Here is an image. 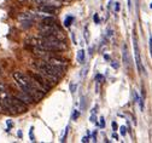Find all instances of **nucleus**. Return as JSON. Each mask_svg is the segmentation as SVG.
Returning a JSON list of instances; mask_svg holds the SVG:
<instances>
[{
	"mask_svg": "<svg viewBox=\"0 0 152 143\" xmlns=\"http://www.w3.org/2000/svg\"><path fill=\"white\" fill-rule=\"evenodd\" d=\"M104 58H105L106 61H110V56H109V55H104Z\"/></svg>",
	"mask_w": 152,
	"mask_h": 143,
	"instance_id": "7c9ffc66",
	"label": "nucleus"
},
{
	"mask_svg": "<svg viewBox=\"0 0 152 143\" xmlns=\"http://www.w3.org/2000/svg\"><path fill=\"white\" fill-rule=\"evenodd\" d=\"M73 21H74V17H73V16H68V17L65 18V21H64V26H65V27H70V24H71Z\"/></svg>",
	"mask_w": 152,
	"mask_h": 143,
	"instance_id": "ddd939ff",
	"label": "nucleus"
},
{
	"mask_svg": "<svg viewBox=\"0 0 152 143\" xmlns=\"http://www.w3.org/2000/svg\"><path fill=\"white\" fill-rule=\"evenodd\" d=\"M111 67L112 68H116V69H118V63H116V62H114V61H112V62H111Z\"/></svg>",
	"mask_w": 152,
	"mask_h": 143,
	"instance_id": "412c9836",
	"label": "nucleus"
},
{
	"mask_svg": "<svg viewBox=\"0 0 152 143\" xmlns=\"http://www.w3.org/2000/svg\"><path fill=\"white\" fill-rule=\"evenodd\" d=\"M77 61H79V63H84L85 62V51L84 50H80L77 52Z\"/></svg>",
	"mask_w": 152,
	"mask_h": 143,
	"instance_id": "f8f14e48",
	"label": "nucleus"
},
{
	"mask_svg": "<svg viewBox=\"0 0 152 143\" xmlns=\"http://www.w3.org/2000/svg\"><path fill=\"white\" fill-rule=\"evenodd\" d=\"M150 6H151V9H152V4H151V5H150Z\"/></svg>",
	"mask_w": 152,
	"mask_h": 143,
	"instance_id": "473e14b6",
	"label": "nucleus"
},
{
	"mask_svg": "<svg viewBox=\"0 0 152 143\" xmlns=\"http://www.w3.org/2000/svg\"><path fill=\"white\" fill-rule=\"evenodd\" d=\"M29 75H30L34 80H35V81H36V83H38L41 87L44 88L45 92H46V91H48L50 88H52V87L54 86L52 83H50V81H48V80H47V79L42 75V74L39 73V72H30V73H29Z\"/></svg>",
	"mask_w": 152,
	"mask_h": 143,
	"instance_id": "7ed1b4c3",
	"label": "nucleus"
},
{
	"mask_svg": "<svg viewBox=\"0 0 152 143\" xmlns=\"http://www.w3.org/2000/svg\"><path fill=\"white\" fill-rule=\"evenodd\" d=\"M112 138L114 140H118V136H117V133H115V132L112 133Z\"/></svg>",
	"mask_w": 152,
	"mask_h": 143,
	"instance_id": "a878e982",
	"label": "nucleus"
},
{
	"mask_svg": "<svg viewBox=\"0 0 152 143\" xmlns=\"http://www.w3.org/2000/svg\"><path fill=\"white\" fill-rule=\"evenodd\" d=\"M111 125H112V128H114V130H115V131L117 130V128H118V125H117V124H116V122H115V121H112V124H111Z\"/></svg>",
	"mask_w": 152,
	"mask_h": 143,
	"instance_id": "4be33fe9",
	"label": "nucleus"
},
{
	"mask_svg": "<svg viewBox=\"0 0 152 143\" xmlns=\"http://www.w3.org/2000/svg\"><path fill=\"white\" fill-rule=\"evenodd\" d=\"M18 19L21 22L22 21H34V19H35V15L31 12H22L21 15H18Z\"/></svg>",
	"mask_w": 152,
	"mask_h": 143,
	"instance_id": "6e6552de",
	"label": "nucleus"
},
{
	"mask_svg": "<svg viewBox=\"0 0 152 143\" xmlns=\"http://www.w3.org/2000/svg\"><path fill=\"white\" fill-rule=\"evenodd\" d=\"M133 45H134V52H135V62H136V67H138V70L139 73L145 72L142 63H141V58H140V51H139V46H138V41H136V38L135 35H133Z\"/></svg>",
	"mask_w": 152,
	"mask_h": 143,
	"instance_id": "39448f33",
	"label": "nucleus"
},
{
	"mask_svg": "<svg viewBox=\"0 0 152 143\" xmlns=\"http://www.w3.org/2000/svg\"><path fill=\"white\" fill-rule=\"evenodd\" d=\"M122 57H123V62L126 63L127 66L130 64V58H129V52H128V49H127V46L124 45L123 46V51H122Z\"/></svg>",
	"mask_w": 152,
	"mask_h": 143,
	"instance_id": "9d476101",
	"label": "nucleus"
},
{
	"mask_svg": "<svg viewBox=\"0 0 152 143\" xmlns=\"http://www.w3.org/2000/svg\"><path fill=\"white\" fill-rule=\"evenodd\" d=\"M104 125H105V120H104V118H100V124H99V126H100V127H104Z\"/></svg>",
	"mask_w": 152,
	"mask_h": 143,
	"instance_id": "aec40b11",
	"label": "nucleus"
},
{
	"mask_svg": "<svg viewBox=\"0 0 152 143\" xmlns=\"http://www.w3.org/2000/svg\"><path fill=\"white\" fill-rule=\"evenodd\" d=\"M112 35H114V32H112L111 29H109V32H107V37H109V38H111Z\"/></svg>",
	"mask_w": 152,
	"mask_h": 143,
	"instance_id": "b1692460",
	"label": "nucleus"
},
{
	"mask_svg": "<svg viewBox=\"0 0 152 143\" xmlns=\"http://www.w3.org/2000/svg\"><path fill=\"white\" fill-rule=\"evenodd\" d=\"M33 66L36 68L38 72H44V73H48V74H52L54 77H58V78H62L64 74V69H62V68L54 66V64H51L50 62H47V61H36V62H34Z\"/></svg>",
	"mask_w": 152,
	"mask_h": 143,
	"instance_id": "f257e3e1",
	"label": "nucleus"
},
{
	"mask_svg": "<svg viewBox=\"0 0 152 143\" xmlns=\"http://www.w3.org/2000/svg\"><path fill=\"white\" fill-rule=\"evenodd\" d=\"M81 141H82V142H88V141H89V138H88V137H84Z\"/></svg>",
	"mask_w": 152,
	"mask_h": 143,
	"instance_id": "cd10ccee",
	"label": "nucleus"
},
{
	"mask_svg": "<svg viewBox=\"0 0 152 143\" xmlns=\"http://www.w3.org/2000/svg\"><path fill=\"white\" fill-rule=\"evenodd\" d=\"M120 132H121L122 136H126V133H127V127H126V126H121V127H120Z\"/></svg>",
	"mask_w": 152,
	"mask_h": 143,
	"instance_id": "dca6fc26",
	"label": "nucleus"
},
{
	"mask_svg": "<svg viewBox=\"0 0 152 143\" xmlns=\"http://www.w3.org/2000/svg\"><path fill=\"white\" fill-rule=\"evenodd\" d=\"M76 87H77V86H76V85H75L74 83H71V84H70V91H71L73 93L75 92V90H76Z\"/></svg>",
	"mask_w": 152,
	"mask_h": 143,
	"instance_id": "6ab92c4d",
	"label": "nucleus"
},
{
	"mask_svg": "<svg viewBox=\"0 0 152 143\" xmlns=\"http://www.w3.org/2000/svg\"><path fill=\"white\" fill-rule=\"evenodd\" d=\"M60 1H70V0H60Z\"/></svg>",
	"mask_w": 152,
	"mask_h": 143,
	"instance_id": "2f4dec72",
	"label": "nucleus"
},
{
	"mask_svg": "<svg viewBox=\"0 0 152 143\" xmlns=\"http://www.w3.org/2000/svg\"><path fill=\"white\" fill-rule=\"evenodd\" d=\"M103 79V77L100 75V74H98V75H97V80H101Z\"/></svg>",
	"mask_w": 152,
	"mask_h": 143,
	"instance_id": "c756f323",
	"label": "nucleus"
},
{
	"mask_svg": "<svg viewBox=\"0 0 152 143\" xmlns=\"http://www.w3.org/2000/svg\"><path fill=\"white\" fill-rule=\"evenodd\" d=\"M150 52H151V56H152V39H150Z\"/></svg>",
	"mask_w": 152,
	"mask_h": 143,
	"instance_id": "393cba45",
	"label": "nucleus"
},
{
	"mask_svg": "<svg viewBox=\"0 0 152 143\" xmlns=\"http://www.w3.org/2000/svg\"><path fill=\"white\" fill-rule=\"evenodd\" d=\"M93 21H94L95 24H99V23H100V18H99V15H98V13H95V15L93 16Z\"/></svg>",
	"mask_w": 152,
	"mask_h": 143,
	"instance_id": "2eb2a0df",
	"label": "nucleus"
},
{
	"mask_svg": "<svg viewBox=\"0 0 152 143\" xmlns=\"http://www.w3.org/2000/svg\"><path fill=\"white\" fill-rule=\"evenodd\" d=\"M44 61H47V62H50L51 64H54V66L62 68V69L66 70L68 62H66L65 59H63V58H59V57H56V56H50L47 59H44Z\"/></svg>",
	"mask_w": 152,
	"mask_h": 143,
	"instance_id": "423d86ee",
	"label": "nucleus"
},
{
	"mask_svg": "<svg viewBox=\"0 0 152 143\" xmlns=\"http://www.w3.org/2000/svg\"><path fill=\"white\" fill-rule=\"evenodd\" d=\"M42 23H45V24H57V21L53 16H45L42 18Z\"/></svg>",
	"mask_w": 152,
	"mask_h": 143,
	"instance_id": "9b49d317",
	"label": "nucleus"
},
{
	"mask_svg": "<svg viewBox=\"0 0 152 143\" xmlns=\"http://www.w3.org/2000/svg\"><path fill=\"white\" fill-rule=\"evenodd\" d=\"M56 10H57V8H53V6H50V5H41V6H39V11L40 12H42V13H45V15H53L54 12H56Z\"/></svg>",
	"mask_w": 152,
	"mask_h": 143,
	"instance_id": "0eeeda50",
	"label": "nucleus"
},
{
	"mask_svg": "<svg viewBox=\"0 0 152 143\" xmlns=\"http://www.w3.org/2000/svg\"><path fill=\"white\" fill-rule=\"evenodd\" d=\"M33 22L34 21H22V26L24 27V28H29V27L33 26Z\"/></svg>",
	"mask_w": 152,
	"mask_h": 143,
	"instance_id": "4468645a",
	"label": "nucleus"
},
{
	"mask_svg": "<svg viewBox=\"0 0 152 143\" xmlns=\"http://www.w3.org/2000/svg\"><path fill=\"white\" fill-rule=\"evenodd\" d=\"M39 30L41 35H54L59 38L60 40H64V35L62 34V30L58 28L57 24H45V23H41L39 26Z\"/></svg>",
	"mask_w": 152,
	"mask_h": 143,
	"instance_id": "f03ea898",
	"label": "nucleus"
},
{
	"mask_svg": "<svg viewBox=\"0 0 152 143\" xmlns=\"http://www.w3.org/2000/svg\"><path fill=\"white\" fill-rule=\"evenodd\" d=\"M17 97L22 99V101L24 102V103H28V104L33 103V102H35V101H34V99H33V98L29 96L28 93H25V92H23V91H21V92L17 95Z\"/></svg>",
	"mask_w": 152,
	"mask_h": 143,
	"instance_id": "1a4fd4ad",
	"label": "nucleus"
},
{
	"mask_svg": "<svg viewBox=\"0 0 152 143\" xmlns=\"http://www.w3.org/2000/svg\"><path fill=\"white\" fill-rule=\"evenodd\" d=\"M128 9L132 10V4H130V0H128Z\"/></svg>",
	"mask_w": 152,
	"mask_h": 143,
	"instance_id": "c85d7f7f",
	"label": "nucleus"
},
{
	"mask_svg": "<svg viewBox=\"0 0 152 143\" xmlns=\"http://www.w3.org/2000/svg\"><path fill=\"white\" fill-rule=\"evenodd\" d=\"M10 98H11L13 107L16 108L17 113H25L28 111V106H27V103H24L21 98H18L17 96H11V95H10Z\"/></svg>",
	"mask_w": 152,
	"mask_h": 143,
	"instance_id": "20e7f679",
	"label": "nucleus"
},
{
	"mask_svg": "<svg viewBox=\"0 0 152 143\" xmlns=\"http://www.w3.org/2000/svg\"><path fill=\"white\" fill-rule=\"evenodd\" d=\"M79 115H80V112H79V111H75L74 114H73V120H76V119H77Z\"/></svg>",
	"mask_w": 152,
	"mask_h": 143,
	"instance_id": "a211bd4d",
	"label": "nucleus"
},
{
	"mask_svg": "<svg viewBox=\"0 0 152 143\" xmlns=\"http://www.w3.org/2000/svg\"><path fill=\"white\" fill-rule=\"evenodd\" d=\"M115 10H116V12L120 11V4L118 3H115Z\"/></svg>",
	"mask_w": 152,
	"mask_h": 143,
	"instance_id": "5701e85b",
	"label": "nucleus"
},
{
	"mask_svg": "<svg viewBox=\"0 0 152 143\" xmlns=\"http://www.w3.org/2000/svg\"><path fill=\"white\" fill-rule=\"evenodd\" d=\"M29 136H30V141H35V138H34V127H30V132H29Z\"/></svg>",
	"mask_w": 152,
	"mask_h": 143,
	"instance_id": "f3484780",
	"label": "nucleus"
},
{
	"mask_svg": "<svg viewBox=\"0 0 152 143\" xmlns=\"http://www.w3.org/2000/svg\"><path fill=\"white\" fill-rule=\"evenodd\" d=\"M91 121H92V122H95V124H97V119H95V118L93 117V115L91 117Z\"/></svg>",
	"mask_w": 152,
	"mask_h": 143,
	"instance_id": "bb28decb",
	"label": "nucleus"
}]
</instances>
